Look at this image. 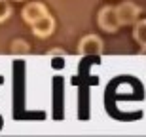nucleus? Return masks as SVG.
Returning a JSON list of instances; mask_svg holds the SVG:
<instances>
[{
  "mask_svg": "<svg viewBox=\"0 0 146 137\" xmlns=\"http://www.w3.org/2000/svg\"><path fill=\"white\" fill-rule=\"evenodd\" d=\"M17 2H21V0H17Z\"/></svg>",
  "mask_w": 146,
  "mask_h": 137,
  "instance_id": "obj_10",
  "label": "nucleus"
},
{
  "mask_svg": "<svg viewBox=\"0 0 146 137\" xmlns=\"http://www.w3.org/2000/svg\"><path fill=\"white\" fill-rule=\"evenodd\" d=\"M11 15V6L8 0H0V23L8 21Z\"/></svg>",
  "mask_w": 146,
  "mask_h": 137,
  "instance_id": "obj_7",
  "label": "nucleus"
},
{
  "mask_svg": "<svg viewBox=\"0 0 146 137\" xmlns=\"http://www.w3.org/2000/svg\"><path fill=\"white\" fill-rule=\"evenodd\" d=\"M104 51L103 40L97 34H87L78 42V53L80 55H101Z\"/></svg>",
  "mask_w": 146,
  "mask_h": 137,
  "instance_id": "obj_3",
  "label": "nucleus"
},
{
  "mask_svg": "<svg viewBox=\"0 0 146 137\" xmlns=\"http://www.w3.org/2000/svg\"><path fill=\"white\" fill-rule=\"evenodd\" d=\"M31 29H33V34H34V36H38V38L51 36L53 31H55V19L49 15V13H46L44 17L36 19V21L31 25Z\"/></svg>",
  "mask_w": 146,
  "mask_h": 137,
  "instance_id": "obj_4",
  "label": "nucleus"
},
{
  "mask_svg": "<svg viewBox=\"0 0 146 137\" xmlns=\"http://www.w3.org/2000/svg\"><path fill=\"white\" fill-rule=\"evenodd\" d=\"M46 13H48V8H46L42 2H29V4L23 8V11H21L23 19H25L29 25H33L36 19L44 17Z\"/></svg>",
  "mask_w": 146,
  "mask_h": 137,
  "instance_id": "obj_5",
  "label": "nucleus"
},
{
  "mask_svg": "<svg viewBox=\"0 0 146 137\" xmlns=\"http://www.w3.org/2000/svg\"><path fill=\"white\" fill-rule=\"evenodd\" d=\"M97 21H99V27L103 29V31L116 33L119 29V21H118V15H116V6H104L103 10L99 11Z\"/></svg>",
  "mask_w": 146,
  "mask_h": 137,
  "instance_id": "obj_2",
  "label": "nucleus"
},
{
  "mask_svg": "<svg viewBox=\"0 0 146 137\" xmlns=\"http://www.w3.org/2000/svg\"><path fill=\"white\" fill-rule=\"evenodd\" d=\"M133 38L142 49H146V19H139L133 25Z\"/></svg>",
  "mask_w": 146,
  "mask_h": 137,
  "instance_id": "obj_6",
  "label": "nucleus"
},
{
  "mask_svg": "<svg viewBox=\"0 0 146 137\" xmlns=\"http://www.w3.org/2000/svg\"><path fill=\"white\" fill-rule=\"evenodd\" d=\"M46 55H49V57H53V55H61V57H63V55H66V53L63 51V49H49Z\"/></svg>",
  "mask_w": 146,
  "mask_h": 137,
  "instance_id": "obj_9",
  "label": "nucleus"
},
{
  "mask_svg": "<svg viewBox=\"0 0 146 137\" xmlns=\"http://www.w3.org/2000/svg\"><path fill=\"white\" fill-rule=\"evenodd\" d=\"M11 46H13V48H11V51H13V53H19V51H21V53H27L29 49H31L25 40H15Z\"/></svg>",
  "mask_w": 146,
  "mask_h": 137,
  "instance_id": "obj_8",
  "label": "nucleus"
},
{
  "mask_svg": "<svg viewBox=\"0 0 146 137\" xmlns=\"http://www.w3.org/2000/svg\"><path fill=\"white\" fill-rule=\"evenodd\" d=\"M141 8L133 2H121L119 6H116V15H118L119 27L121 25H135L139 21V15H141Z\"/></svg>",
  "mask_w": 146,
  "mask_h": 137,
  "instance_id": "obj_1",
  "label": "nucleus"
}]
</instances>
